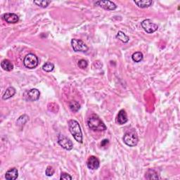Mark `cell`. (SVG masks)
I'll return each mask as SVG.
<instances>
[{
  "label": "cell",
  "mask_w": 180,
  "mask_h": 180,
  "mask_svg": "<svg viewBox=\"0 0 180 180\" xmlns=\"http://www.w3.org/2000/svg\"><path fill=\"white\" fill-rule=\"evenodd\" d=\"M69 108L70 109L72 110L73 112H78L79 110L80 109V105L78 102L76 101H71V102L69 103Z\"/></svg>",
  "instance_id": "d6986e66"
},
{
  "label": "cell",
  "mask_w": 180,
  "mask_h": 180,
  "mask_svg": "<svg viewBox=\"0 0 180 180\" xmlns=\"http://www.w3.org/2000/svg\"><path fill=\"white\" fill-rule=\"evenodd\" d=\"M3 19L8 23H16L19 21V17L18 15L13 13H6L3 15Z\"/></svg>",
  "instance_id": "8fae6325"
},
{
  "label": "cell",
  "mask_w": 180,
  "mask_h": 180,
  "mask_svg": "<svg viewBox=\"0 0 180 180\" xmlns=\"http://www.w3.org/2000/svg\"><path fill=\"white\" fill-rule=\"evenodd\" d=\"M58 143L63 149L67 150V151H70L73 148L72 141L63 134H59L58 137Z\"/></svg>",
  "instance_id": "8992f818"
},
{
  "label": "cell",
  "mask_w": 180,
  "mask_h": 180,
  "mask_svg": "<svg viewBox=\"0 0 180 180\" xmlns=\"http://www.w3.org/2000/svg\"><path fill=\"white\" fill-rule=\"evenodd\" d=\"M39 60L38 56L34 54H28L25 56L23 60V64L25 67L29 69L35 68L38 66Z\"/></svg>",
  "instance_id": "277c9868"
},
{
  "label": "cell",
  "mask_w": 180,
  "mask_h": 180,
  "mask_svg": "<svg viewBox=\"0 0 180 180\" xmlns=\"http://www.w3.org/2000/svg\"><path fill=\"white\" fill-rule=\"evenodd\" d=\"M128 121L127 115L124 109L120 110L117 115L116 122L118 125H124Z\"/></svg>",
  "instance_id": "7c38bea8"
},
{
  "label": "cell",
  "mask_w": 180,
  "mask_h": 180,
  "mask_svg": "<svg viewBox=\"0 0 180 180\" xmlns=\"http://www.w3.org/2000/svg\"><path fill=\"white\" fill-rule=\"evenodd\" d=\"M1 66L2 69L6 71H11L14 69L13 63L9 59H4V60L2 61L1 63Z\"/></svg>",
  "instance_id": "2e32d148"
},
{
  "label": "cell",
  "mask_w": 180,
  "mask_h": 180,
  "mask_svg": "<svg viewBox=\"0 0 180 180\" xmlns=\"http://www.w3.org/2000/svg\"><path fill=\"white\" fill-rule=\"evenodd\" d=\"M94 4L108 11H114L117 9L116 4L110 1H97L95 2Z\"/></svg>",
  "instance_id": "9c48e42d"
},
{
  "label": "cell",
  "mask_w": 180,
  "mask_h": 180,
  "mask_svg": "<svg viewBox=\"0 0 180 180\" xmlns=\"http://www.w3.org/2000/svg\"><path fill=\"white\" fill-rule=\"evenodd\" d=\"M15 94H16V89L14 88L13 87H9L5 91L2 98H3V100H7L9 98H11L12 97H14Z\"/></svg>",
  "instance_id": "9a60e30c"
},
{
  "label": "cell",
  "mask_w": 180,
  "mask_h": 180,
  "mask_svg": "<svg viewBox=\"0 0 180 180\" xmlns=\"http://www.w3.org/2000/svg\"><path fill=\"white\" fill-rule=\"evenodd\" d=\"M25 98L30 102H35L38 101L40 97V92L38 89H31L25 93Z\"/></svg>",
  "instance_id": "ba28073f"
},
{
  "label": "cell",
  "mask_w": 180,
  "mask_h": 180,
  "mask_svg": "<svg viewBox=\"0 0 180 180\" xmlns=\"http://www.w3.org/2000/svg\"><path fill=\"white\" fill-rule=\"evenodd\" d=\"M54 173V169L53 168V167L51 166H48L46 167V172H45V174L46 175L47 177H51L52 176Z\"/></svg>",
  "instance_id": "d4e9b609"
},
{
  "label": "cell",
  "mask_w": 180,
  "mask_h": 180,
  "mask_svg": "<svg viewBox=\"0 0 180 180\" xmlns=\"http://www.w3.org/2000/svg\"><path fill=\"white\" fill-rule=\"evenodd\" d=\"M87 166L89 169L92 170H97L100 166V162L96 156H90L87 159Z\"/></svg>",
  "instance_id": "30bf717a"
},
{
  "label": "cell",
  "mask_w": 180,
  "mask_h": 180,
  "mask_svg": "<svg viewBox=\"0 0 180 180\" xmlns=\"http://www.w3.org/2000/svg\"><path fill=\"white\" fill-rule=\"evenodd\" d=\"M78 65L79 66V68H81V69H85L88 66V63L87 61L85 60V59H81L78 61Z\"/></svg>",
  "instance_id": "cb8c5ba5"
},
{
  "label": "cell",
  "mask_w": 180,
  "mask_h": 180,
  "mask_svg": "<svg viewBox=\"0 0 180 180\" xmlns=\"http://www.w3.org/2000/svg\"><path fill=\"white\" fill-rule=\"evenodd\" d=\"M145 177H146L147 179H158L160 178L158 172L154 169H149V170L146 172Z\"/></svg>",
  "instance_id": "e0dca14e"
},
{
  "label": "cell",
  "mask_w": 180,
  "mask_h": 180,
  "mask_svg": "<svg viewBox=\"0 0 180 180\" xmlns=\"http://www.w3.org/2000/svg\"><path fill=\"white\" fill-rule=\"evenodd\" d=\"M34 4H36L41 8H46L48 6V5L51 3V1H47V0H40V1H34Z\"/></svg>",
  "instance_id": "7402d4cb"
},
{
  "label": "cell",
  "mask_w": 180,
  "mask_h": 180,
  "mask_svg": "<svg viewBox=\"0 0 180 180\" xmlns=\"http://www.w3.org/2000/svg\"><path fill=\"white\" fill-rule=\"evenodd\" d=\"M87 125L90 130L93 131L102 132L105 131L107 129L106 126L104 124L100 118L96 114L91 115L87 119Z\"/></svg>",
  "instance_id": "6da1fadb"
},
{
  "label": "cell",
  "mask_w": 180,
  "mask_h": 180,
  "mask_svg": "<svg viewBox=\"0 0 180 180\" xmlns=\"http://www.w3.org/2000/svg\"><path fill=\"white\" fill-rule=\"evenodd\" d=\"M54 69V65L51 62H46L43 65L42 70L45 72H51Z\"/></svg>",
  "instance_id": "603a6c76"
},
{
  "label": "cell",
  "mask_w": 180,
  "mask_h": 180,
  "mask_svg": "<svg viewBox=\"0 0 180 180\" xmlns=\"http://www.w3.org/2000/svg\"><path fill=\"white\" fill-rule=\"evenodd\" d=\"M71 45L76 52H87L89 49L88 46L81 39H73L71 40Z\"/></svg>",
  "instance_id": "5b68a950"
},
{
  "label": "cell",
  "mask_w": 180,
  "mask_h": 180,
  "mask_svg": "<svg viewBox=\"0 0 180 180\" xmlns=\"http://www.w3.org/2000/svg\"><path fill=\"white\" fill-rule=\"evenodd\" d=\"M108 143H109V142H108V139H103V141L102 142V143H101V146H106L108 144Z\"/></svg>",
  "instance_id": "4316f807"
},
{
  "label": "cell",
  "mask_w": 180,
  "mask_h": 180,
  "mask_svg": "<svg viewBox=\"0 0 180 180\" xmlns=\"http://www.w3.org/2000/svg\"><path fill=\"white\" fill-rule=\"evenodd\" d=\"M142 28L147 33H153L158 30V25L155 24L149 19H146L142 22Z\"/></svg>",
  "instance_id": "52a82bcc"
},
{
  "label": "cell",
  "mask_w": 180,
  "mask_h": 180,
  "mask_svg": "<svg viewBox=\"0 0 180 180\" xmlns=\"http://www.w3.org/2000/svg\"><path fill=\"white\" fill-rule=\"evenodd\" d=\"M29 120V117L27 115H23L21 116H20L18 118V119L16 121V124L19 125V126H22L26 124V123L28 122Z\"/></svg>",
  "instance_id": "44dd1931"
},
{
  "label": "cell",
  "mask_w": 180,
  "mask_h": 180,
  "mask_svg": "<svg viewBox=\"0 0 180 180\" xmlns=\"http://www.w3.org/2000/svg\"><path fill=\"white\" fill-rule=\"evenodd\" d=\"M123 142L127 146L133 147L137 146L139 142L138 136L136 133L133 131L127 132L123 137Z\"/></svg>",
  "instance_id": "3957f363"
},
{
  "label": "cell",
  "mask_w": 180,
  "mask_h": 180,
  "mask_svg": "<svg viewBox=\"0 0 180 180\" xmlns=\"http://www.w3.org/2000/svg\"><path fill=\"white\" fill-rule=\"evenodd\" d=\"M69 131L76 141L82 143V132L79 122L75 120H70L68 121Z\"/></svg>",
  "instance_id": "7a4b0ae2"
},
{
  "label": "cell",
  "mask_w": 180,
  "mask_h": 180,
  "mask_svg": "<svg viewBox=\"0 0 180 180\" xmlns=\"http://www.w3.org/2000/svg\"><path fill=\"white\" fill-rule=\"evenodd\" d=\"M18 172L16 167H13L9 170L5 174V178L7 180H15L18 178Z\"/></svg>",
  "instance_id": "4fadbf2b"
},
{
  "label": "cell",
  "mask_w": 180,
  "mask_h": 180,
  "mask_svg": "<svg viewBox=\"0 0 180 180\" xmlns=\"http://www.w3.org/2000/svg\"><path fill=\"white\" fill-rule=\"evenodd\" d=\"M143 58H144V56H143V54L140 52V51H137V52L134 53L132 56V60L136 63L141 62L143 60Z\"/></svg>",
  "instance_id": "ffe728a7"
},
{
  "label": "cell",
  "mask_w": 180,
  "mask_h": 180,
  "mask_svg": "<svg viewBox=\"0 0 180 180\" xmlns=\"http://www.w3.org/2000/svg\"><path fill=\"white\" fill-rule=\"evenodd\" d=\"M72 177H71L70 174L66 173V172H62L61 174V177H60V179H64V180H71L72 179Z\"/></svg>",
  "instance_id": "484cf974"
},
{
  "label": "cell",
  "mask_w": 180,
  "mask_h": 180,
  "mask_svg": "<svg viewBox=\"0 0 180 180\" xmlns=\"http://www.w3.org/2000/svg\"><path fill=\"white\" fill-rule=\"evenodd\" d=\"M116 38L124 43H127L130 40L129 37L126 35V34L122 31H118V33L116 34Z\"/></svg>",
  "instance_id": "ac0fdd59"
},
{
  "label": "cell",
  "mask_w": 180,
  "mask_h": 180,
  "mask_svg": "<svg viewBox=\"0 0 180 180\" xmlns=\"http://www.w3.org/2000/svg\"><path fill=\"white\" fill-rule=\"evenodd\" d=\"M134 2L139 8L142 9L148 8V7L151 6L154 3V2L151 0H139V1H134Z\"/></svg>",
  "instance_id": "5bb4252c"
}]
</instances>
